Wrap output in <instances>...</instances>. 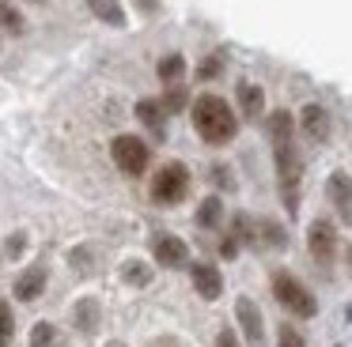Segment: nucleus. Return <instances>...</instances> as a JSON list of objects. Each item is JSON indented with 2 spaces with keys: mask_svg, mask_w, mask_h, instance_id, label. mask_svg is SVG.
Here are the masks:
<instances>
[{
  "mask_svg": "<svg viewBox=\"0 0 352 347\" xmlns=\"http://www.w3.org/2000/svg\"><path fill=\"white\" fill-rule=\"evenodd\" d=\"M269 140H273V155H276V178H280V193L284 204L296 211L299 204V178H303V163L296 155V143H292V113L276 110L269 117Z\"/></svg>",
  "mask_w": 352,
  "mask_h": 347,
  "instance_id": "1",
  "label": "nucleus"
},
{
  "mask_svg": "<svg viewBox=\"0 0 352 347\" xmlns=\"http://www.w3.org/2000/svg\"><path fill=\"white\" fill-rule=\"evenodd\" d=\"M193 128H197V136L205 143H216V147H220V143H228L231 136H235L239 121L220 95H201L197 102H193Z\"/></svg>",
  "mask_w": 352,
  "mask_h": 347,
  "instance_id": "2",
  "label": "nucleus"
},
{
  "mask_svg": "<svg viewBox=\"0 0 352 347\" xmlns=\"http://www.w3.org/2000/svg\"><path fill=\"white\" fill-rule=\"evenodd\" d=\"M273 294H276V302H280L284 309H292L296 317H314V313H318L314 294L307 291L292 272H276V276H273Z\"/></svg>",
  "mask_w": 352,
  "mask_h": 347,
  "instance_id": "3",
  "label": "nucleus"
},
{
  "mask_svg": "<svg viewBox=\"0 0 352 347\" xmlns=\"http://www.w3.org/2000/svg\"><path fill=\"white\" fill-rule=\"evenodd\" d=\"M186 193H190V170L182 163H167L152 178V200L155 204H178Z\"/></svg>",
  "mask_w": 352,
  "mask_h": 347,
  "instance_id": "4",
  "label": "nucleus"
},
{
  "mask_svg": "<svg viewBox=\"0 0 352 347\" xmlns=\"http://www.w3.org/2000/svg\"><path fill=\"white\" fill-rule=\"evenodd\" d=\"M110 155H114L118 170L137 178V174L148 170V158H152V151H148V143L140 140V136H118V140L110 143Z\"/></svg>",
  "mask_w": 352,
  "mask_h": 347,
  "instance_id": "5",
  "label": "nucleus"
},
{
  "mask_svg": "<svg viewBox=\"0 0 352 347\" xmlns=\"http://www.w3.org/2000/svg\"><path fill=\"white\" fill-rule=\"evenodd\" d=\"M307 249H311V256L322 264V268H329L333 264V253H337V230L329 219H314L311 230H307Z\"/></svg>",
  "mask_w": 352,
  "mask_h": 347,
  "instance_id": "6",
  "label": "nucleus"
},
{
  "mask_svg": "<svg viewBox=\"0 0 352 347\" xmlns=\"http://www.w3.org/2000/svg\"><path fill=\"white\" fill-rule=\"evenodd\" d=\"M235 317H239V328H243L246 344L250 347L265 344V317H261V309L250 298H235Z\"/></svg>",
  "mask_w": 352,
  "mask_h": 347,
  "instance_id": "7",
  "label": "nucleus"
},
{
  "mask_svg": "<svg viewBox=\"0 0 352 347\" xmlns=\"http://www.w3.org/2000/svg\"><path fill=\"white\" fill-rule=\"evenodd\" d=\"M152 253H155V261H160L163 268H182V264L190 261L186 241L175 238V234H160V238H155V246H152Z\"/></svg>",
  "mask_w": 352,
  "mask_h": 347,
  "instance_id": "8",
  "label": "nucleus"
},
{
  "mask_svg": "<svg viewBox=\"0 0 352 347\" xmlns=\"http://www.w3.org/2000/svg\"><path fill=\"white\" fill-rule=\"evenodd\" d=\"M329 200H333L337 215L341 219H352V178L344 170H333L329 174Z\"/></svg>",
  "mask_w": 352,
  "mask_h": 347,
  "instance_id": "9",
  "label": "nucleus"
},
{
  "mask_svg": "<svg viewBox=\"0 0 352 347\" xmlns=\"http://www.w3.org/2000/svg\"><path fill=\"white\" fill-rule=\"evenodd\" d=\"M193 287H197V294L205 302H216L223 294V279L212 264H193Z\"/></svg>",
  "mask_w": 352,
  "mask_h": 347,
  "instance_id": "10",
  "label": "nucleus"
},
{
  "mask_svg": "<svg viewBox=\"0 0 352 347\" xmlns=\"http://www.w3.org/2000/svg\"><path fill=\"white\" fill-rule=\"evenodd\" d=\"M46 291V268H27L23 276L16 279V298L19 302H34Z\"/></svg>",
  "mask_w": 352,
  "mask_h": 347,
  "instance_id": "11",
  "label": "nucleus"
},
{
  "mask_svg": "<svg viewBox=\"0 0 352 347\" xmlns=\"http://www.w3.org/2000/svg\"><path fill=\"white\" fill-rule=\"evenodd\" d=\"M299 125H303V132L311 136V140H326V136H329V117H326L322 106H303Z\"/></svg>",
  "mask_w": 352,
  "mask_h": 347,
  "instance_id": "12",
  "label": "nucleus"
},
{
  "mask_svg": "<svg viewBox=\"0 0 352 347\" xmlns=\"http://www.w3.org/2000/svg\"><path fill=\"white\" fill-rule=\"evenodd\" d=\"M239 106H243V113L250 121L261 117V110H265V95H261L258 83H239Z\"/></svg>",
  "mask_w": 352,
  "mask_h": 347,
  "instance_id": "13",
  "label": "nucleus"
},
{
  "mask_svg": "<svg viewBox=\"0 0 352 347\" xmlns=\"http://www.w3.org/2000/svg\"><path fill=\"white\" fill-rule=\"evenodd\" d=\"M137 117L144 121V125L152 128L155 136H163V121H167L163 102H155V98H140V102H137Z\"/></svg>",
  "mask_w": 352,
  "mask_h": 347,
  "instance_id": "14",
  "label": "nucleus"
},
{
  "mask_svg": "<svg viewBox=\"0 0 352 347\" xmlns=\"http://www.w3.org/2000/svg\"><path fill=\"white\" fill-rule=\"evenodd\" d=\"M87 8H91L102 23H110V27H125V8L118 4V0H87Z\"/></svg>",
  "mask_w": 352,
  "mask_h": 347,
  "instance_id": "15",
  "label": "nucleus"
},
{
  "mask_svg": "<svg viewBox=\"0 0 352 347\" xmlns=\"http://www.w3.org/2000/svg\"><path fill=\"white\" fill-rule=\"evenodd\" d=\"M250 238H258V246L265 241V246H273V249L284 246V230L273 223V219H261L258 226H250Z\"/></svg>",
  "mask_w": 352,
  "mask_h": 347,
  "instance_id": "16",
  "label": "nucleus"
},
{
  "mask_svg": "<svg viewBox=\"0 0 352 347\" xmlns=\"http://www.w3.org/2000/svg\"><path fill=\"white\" fill-rule=\"evenodd\" d=\"M182 72H186L182 53H170V57H163V60H160V80L167 83V87H175V83L182 80Z\"/></svg>",
  "mask_w": 352,
  "mask_h": 347,
  "instance_id": "17",
  "label": "nucleus"
},
{
  "mask_svg": "<svg viewBox=\"0 0 352 347\" xmlns=\"http://www.w3.org/2000/svg\"><path fill=\"white\" fill-rule=\"evenodd\" d=\"M220 215H223L220 196H205L197 208V226H220Z\"/></svg>",
  "mask_w": 352,
  "mask_h": 347,
  "instance_id": "18",
  "label": "nucleus"
},
{
  "mask_svg": "<svg viewBox=\"0 0 352 347\" xmlns=\"http://www.w3.org/2000/svg\"><path fill=\"white\" fill-rule=\"evenodd\" d=\"M122 276H125V283H133V287H148V283H152V268L140 264V261H129L122 268Z\"/></svg>",
  "mask_w": 352,
  "mask_h": 347,
  "instance_id": "19",
  "label": "nucleus"
},
{
  "mask_svg": "<svg viewBox=\"0 0 352 347\" xmlns=\"http://www.w3.org/2000/svg\"><path fill=\"white\" fill-rule=\"evenodd\" d=\"M31 347H57V328L50 321H38L31 328Z\"/></svg>",
  "mask_w": 352,
  "mask_h": 347,
  "instance_id": "20",
  "label": "nucleus"
},
{
  "mask_svg": "<svg viewBox=\"0 0 352 347\" xmlns=\"http://www.w3.org/2000/svg\"><path fill=\"white\" fill-rule=\"evenodd\" d=\"M12 332H16V317H12V306L0 302V347L12 344Z\"/></svg>",
  "mask_w": 352,
  "mask_h": 347,
  "instance_id": "21",
  "label": "nucleus"
},
{
  "mask_svg": "<svg viewBox=\"0 0 352 347\" xmlns=\"http://www.w3.org/2000/svg\"><path fill=\"white\" fill-rule=\"evenodd\" d=\"M182 106H186V91H182V83L167 87V95H163V110H167V113H178Z\"/></svg>",
  "mask_w": 352,
  "mask_h": 347,
  "instance_id": "22",
  "label": "nucleus"
},
{
  "mask_svg": "<svg viewBox=\"0 0 352 347\" xmlns=\"http://www.w3.org/2000/svg\"><path fill=\"white\" fill-rule=\"evenodd\" d=\"M76 324H80V328H87V332L95 328V302L91 298H84L76 306Z\"/></svg>",
  "mask_w": 352,
  "mask_h": 347,
  "instance_id": "23",
  "label": "nucleus"
},
{
  "mask_svg": "<svg viewBox=\"0 0 352 347\" xmlns=\"http://www.w3.org/2000/svg\"><path fill=\"white\" fill-rule=\"evenodd\" d=\"M0 23H4L12 34H19V30H23V15H19L16 8H8V4H0Z\"/></svg>",
  "mask_w": 352,
  "mask_h": 347,
  "instance_id": "24",
  "label": "nucleus"
},
{
  "mask_svg": "<svg viewBox=\"0 0 352 347\" xmlns=\"http://www.w3.org/2000/svg\"><path fill=\"white\" fill-rule=\"evenodd\" d=\"M276 347H307L303 336H299L292 324H280V336H276Z\"/></svg>",
  "mask_w": 352,
  "mask_h": 347,
  "instance_id": "25",
  "label": "nucleus"
},
{
  "mask_svg": "<svg viewBox=\"0 0 352 347\" xmlns=\"http://www.w3.org/2000/svg\"><path fill=\"white\" fill-rule=\"evenodd\" d=\"M220 256H228V261H235V256H239V238H235V234H231V238H223Z\"/></svg>",
  "mask_w": 352,
  "mask_h": 347,
  "instance_id": "26",
  "label": "nucleus"
},
{
  "mask_svg": "<svg viewBox=\"0 0 352 347\" xmlns=\"http://www.w3.org/2000/svg\"><path fill=\"white\" fill-rule=\"evenodd\" d=\"M216 72H220V60H216V57H212V60H205V64L197 68V75H201V80H212Z\"/></svg>",
  "mask_w": 352,
  "mask_h": 347,
  "instance_id": "27",
  "label": "nucleus"
},
{
  "mask_svg": "<svg viewBox=\"0 0 352 347\" xmlns=\"http://www.w3.org/2000/svg\"><path fill=\"white\" fill-rule=\"evenodd\" d=\"M23 246H27V238H23V234H12V238H8V253H12V256H19V253H23Z\"/></svg>",
  "mask_w": 352,
  "mask_h": 347,
  "instance_id": "28",
  "label": "nucleus"
},
{
  "mask_svg": "<svg viewBox=\"0 0 352 347\" xmlns=\"http://www.w3.org/2000/svg\"><path fill=\"white\" fill-rule=\"evenodd\" d=\"M216 347H239V339L231 336L228 328H223V332H220V339H216Z\"/></svg>",
  "mask_w": 352,
  "mask_h": 347,
  "instance_id": "29",
  "label": "nucleus"
},
{
  "mask_svg": "<svg viewBox=\"0 0 352 347\" xmlns=\"http://www.w3.org/2000/svg\"><path fill=\"white\" fill-rule=\"evenodd\" d=\"M152 347H175V344H170V339H155Z\"/></svg>",
  "mask_w": 352,
  "mask_h": 347,
  "instance_id": "30",
  "label": "nucleus"
},
{
  "mask_svg": "<svg viewBox=\"0 0 352 347\" xmlns=\"http://www.w3.org/2000/svg\"><path fill=\"white\" fill-rule=\"evenodd\" d=\"M349 268H352V249H349Z\"/></svg>",
  "mask_w": 352,
  "mask_h": 347,
  "instance_id": "31",
  "label": "nucleus"
}]
</instances>
